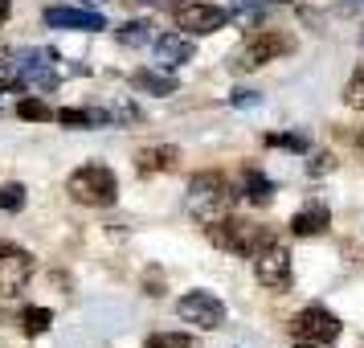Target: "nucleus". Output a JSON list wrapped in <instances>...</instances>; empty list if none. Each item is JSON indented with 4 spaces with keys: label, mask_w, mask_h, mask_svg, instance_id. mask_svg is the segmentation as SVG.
I'll use <instances>...</instances> for the list:
<instances>
[{
    "label": "nucleus",
    "mask_w": 364,
    "mask_h": 348,
    "mask_svg": "<svg viewBox=\"0 0 364 348\" xmlns=\"http://www.w3.org/2000/svg\"><path fill=\"white\" fill-rule=\"evenodd\" d=\"M205 233H209L213 246L230 250V254H246V258L262 254L274 242V233L266 230V226H258V221H237V217H217V221L205 226Z\"/></svg>",
    "instance_id": "1"
},
{
    "label": "nucleus",
    "mask_w": 364,
    "mask_h": 348,
    "mask_svg": "<svg viewBox=\"0 0 364 348\" xmlns=\"http://www.w3.org/2000/svg\"><path fill=\"white\" fill-rule=\"evenodd\" d=\"M66 189L78 205H90V209H107L119 197V181L107 164H82L78 172H70Z\"/></svg>",
    "instance_id": "2"
},
{
    "label": "nucleus",
    "mask_w": 364,
    "mask_h": 348,
    "mask_svg": "<svg viewBox=\"0 0 364 348\" xmlns=\"http://www.w3.org/2000/svg\"><path fill=\"white\" fill-rule=\"evenodd\" d=\"M233 193L230 181L221 176V172H200L188 181V209L200 217V221H217V217H225V209L233 205Z\"/></svg>",
    "instance_id": "3"
},
{
    "label": "nucleus",
    "mask_w": 364,
    "mask_h": 348,
    "mask_svg": "<svg viewBox=\"0 0 364 348\" xmlns=\"http://www.w3.org/2000/svg\"><path fill=\"white\" fill-rule=\"evenodd\" d=\"M291 50H295V37H287V33H258V37H250L246 46L230 58V70L250 74V70L266 66V62H274V58H282V53H291Z\"/></svg>",
    "instance_id": "4"
},
{
    "label": "nucleus",
    "mask_w": 364,
    "mask_h": 348,
    "mask_svg": "<svg viewBox=\"0 0 364 348\" xmlns=\"http://www.w3.org/2000/svg\"><path fill=\"white\" fill-rule=\"evenodd\" d=\"M172 21H176V29H184V33L209 37V33H217V29H225L230 13L217 9V4H205V0H184V4L172 9Z\"/></svg>",
    "instance_id": "5"
},
{
    "label": "nucleus",
    "mask_w": 364,
    "mask_h": 348,
    "mask_svg": "<svg viewBox=\"0 0 364 348\" xmlns=\"http://www.w3.org/2000/svg\"><path fill=\"white\" fill-rule=\"evenodd\" d=\"M295 340H311V344H331V340H340V320L328 312V307H319V303H311V307H303V312L295 315Z\"/></svg>",
    "instance_id": "6"
},
{
    "label": "nucleus",
    "mask_w": 364,
    "mask_h": 348,
    "mask_svg": "<svg viewBox=\"0 0 364 348\" xmlns=\"http://www.w3.org/2000/svg\"><path fill=\"white\" fill-rule=\"evenodd\" d=\"M176 312H181L184 324H197L205 332H213L225 324V303L217 295H209V291H188V295H181Z\"/></svg>",
    "instance_id": "7"
},
{
    "label": "nucleus",
    "mask_w": 364,
    "mask_h": 348,
    "mask_svg": "<svg viewBox=\"0 0 364 348\" xmlns=\"http://www.w3.org/2000/svg\"><path fill=\"white\" fill-rule=\"evenodd\" d=\"M254 275L266 291H291V254H287V246L270 242L262 254H254Z\"/></svg>",
    "instance_id": "8"
},
{
    "label": "nucleus",
    "mask_w": 364,
    "mask_h": 348,
    "mask_svg": "<svg viewBox=\"0 0 364 348\" xmlns=\"http://www.w3.org/2000/svg\"><path fill=\"white\" fill-rule=\"evenodd\" d=\"M29 279H33V254L13 242H0V291L17 295V291H25Z\"/></svg>",
    "instance_id": "9"
},
{
    "label": "nucleus",
    "mask_w": 364,
    "mask_h": 348,
    "mask_svg": "<svg viewBox=\"0 0 364 348\" xmlns=\"http://www.w3.org/2000/svg\"><path fill=\"white\" fill-rule=\"evenodd\" d=\"M46 25L50 29H74V33H102L107 17L95 9H46Z\"/></svg>",
    "instance_id": "10"
},
{
    "label": "nucleus",
    "mask_w": 364,
    "mask_h": 348,
    "mask_svg": "<svg viewBox=\"0 0 364 348\" xmlns=\"http://www.w3.org/2000/svg\"><path fill=\"white\" fill-rule=\"evenodd\" d=\"M193 58V46H188V37H176V33H168L156 41V66L160 70H176L184 66Z\"/></svg>",
    "instance_id": "11"
},
{
    "label": "nucleus",
    "mask_w": 364,
    "mask_h": 348,
    "mask_svg": "<svg viewBox=\"0 0 364 348\" xmlns=\"http://www.w3.org/2000/svg\"><path fill=\"white\" fill-rule=\"evenodd\" d=\"M328 221H331V209L323 205V201H315V205H307V209H299V213L291 217V233H299V238H315V233H323Z\"/></svg>",
    "instance_id": "12"
},
{
    "label": "nucleus",
    "mask_w": 364,
    "mask_h": 348,
    "mask_svg": "<svg viewBox=\"0 0 364 348\" xmlns=\"http://www.w3.org/2000/svg\"><path fill=\"white\" fill-rule=\"evenodd\" d=\"M53 119L66 123V127L86 132V127H107V123H111V111H102V107H62Z\"/></svg>",
    "instance_id": "13"
},
{
    "label": "nucleus",
    "mask_w": 364,
    "mask_h": 348,
    "mask_svg": "<svg viewBox=\"0 0 364 348\" xmlns=\"http://www.w3.org/2000/svg\"><path fill=\"white\" fill-rule=\"evenodd\" d=\"M176 160H181V152L168 148V144H160V148H144L139 156H135V168L144 172V176H151V172H168V168H176Z\"/></svg>",
    "instance_id": "14"
},
{
    "label": "nucleus",
    "mask_w": 364,
    "mask_h": 348,
    "mask_svg": "<svg viewBox=\"0 0 364 348\" xmlns=\"http://www.w3.org/2000/svg\"><path fill=\"white\" fill-rule=\"evenodd\" d=\"M242 193H246V201H254V205H270V201H274V181H270L266 172H258V168H246V172H242Z\"/></svg>",
    "instance_id": "15"
},
{
    "label": "nucleus",
    "mask_w": 364,
    "mask_h": 348,
    "mask_svg": "<svg viewBox=\"0 0 364 348\" xmlns=\"http://www.w3.org/2000/svg\"><path fill=\"white\" fill-rule=\"evenodd\" d=\"M132 83L139 86V90H148V95H176V78H172V74H156V70H135L132 74Z\"/></svg>",
    "instance_id": "16"
},
{
    "label": "nucleus",
    "mask_w": 364,
    "mask_h": 348,
    "mask_svg": "<svg viewBox=\"0 0 364 348\" xmlns=\"http://www.w3.org/2000/svg\"><path fill=\"white\" fill-rule=\"evenodd\" d=\"M119 46H127V50H139V46H148L151 41V21H127V25H119L115 29Z\"/></svg>",
    "instance_id": "17"
},
{
    "label": "nucleus",
    "mask_w": 364,
    "mask_h": 348,
    "mask_svg": "<svg viewBox=\"0 0 364 348\" xmlns=\"http://www.w3.org/2000/svg\"><path fill=\"white\" fill-rule=\"evenodd\" d=\"M266 9H270V0H233L230 17L242 21V25H258V21L266 17Z\"/></svg>",
    "instance_id": "18"
},
{
    "label": "nucleus",
    "mask_w": 364,
    "mask_h": 348,
    "mask_svg": "<svg viewBox=\"0 0 364 348\" xmlns=\"http://www.w3.org/2000/svg\"><path fill=\"white\" fill-rule=\"evenodd\" d=\"M50 324H53L50 307H25V312H21V328H25V336H41V332H50Z\"/></svg>",
    "instance_id": "19"
},
{
    "label": "nucleus",
    "mask_w": 364,
    "mask_h": 348,
    "mask_svg": "<svg viewBox=\"0 0 364 348\" xmlns=\"http://www.w3.org/2000/svg\"><path fill=\"white\" fill-rule=\"evenodd\" d=\"M144 348H197V336L188 332H156L144 340Z\"/></svg>",
    "instance_id": "20"
},
{
    "label": "nucleus",
    "mask_w": 364,
    "mask_h": 348,
    "mask_svg": "<svg viewBox=\"0 0 364 348\" xmlns=\"http://www.w3.org/2000/svg\"><path fill=\"white\" fill-rule=\"evenodd\" d=\"M21 209H25V184H0V213H21Z\"/></svg>",
    "instance_id": "21"
},
{
    "label": "nucleus",
    "mask_w": 364,
    "mask_h": 348,
    "mask_svg": "<svg viewBox=\"0 0 364 348\" xmlns=\"http://www.w3.org/2000/svg\"><path fill=\"white\" fill-rule=\"evenodd\" d=\"M17 115L25 119V123H46V119H53L58 111H50L41 99H21L17 102Z\"/></svg>",
    "instance_id": "22"
},
{
    "label": "nucleus",
    "mask_w": 364,
    "mask_h": 348,
    "mask_svg": "<svg viewBox=\"0 0 364 348\" xmlns=\"http://www.w3.org/2000/svg\"><path fill=\"white\" fill-rule=\"evenodd\" d=\"M266 148H287V152H307V135L287 132V135H266Z\"/></svg>",
    "instance_id": "23"
},
{
    "label": "nucleus",
    "mask_w": 364,
    "mask_h": 348,
    "mask_svg": "<svg viewBox=\"0 0 364 348\" xmlns=\"http://www.w3.org/2000/svg\"><path fill=\"white\" fill-rule=\"evenodd\" d=\"M344 102L352 111H364V74H356V78L344 86Z\"/></svg>",
    "instance_id": "24"
},
{
    "label": "nucleus",
    "mask_w": 364,
    "mask_h": 348,
    "mask_svg": "<svg viewBox=\"0 0 364 348\" xmlns=\"http://www.w3.org/2000/svg\"><path fill=\"white\" fill-rule=\"evenodd\" d=\"M230 102L242 107V111H254V107H262V95H258V90H233Z\"/></svg>",
    "instance_id": "25"
},
{
    "label": "nucleus",
    "mask_w": 364,
    "mask_h": 348,
    "mask_svg": "<svg viewBox=\"0 0 364 348\" xmlns=\"http://www.w3.org/2000/svg\"><path fill=\"white\" fill-rule=\"evenodd\" d=\"M336 168V156H328V152H319V156H311V164H307V172L311 176H323V172H331Z\"/></svg>",
    "instance_id": "26"
},
{
    "label": "nucleus",
    "mask_w": 364,
    "mask_h": 348,
    "mask_svg": "<svg viewBox=\"0 0 364 348\" xmlns=\"http://www.w3.org/2000/svg\"><path fill=\"white\" fill-rule=\"evenodd\" d=\"M148 295H164V283H160V270L156 266L148 270Z\"/></svg>",
    "instance_id": "27"
},
{
    "label": "nucleus",
    "mask_w": 364,
    "mask_h": 348,
    "mask_svg": "<svg viewBox=\"0 0 364 348\" xmlns=\"http://www.w3.org/2000/svg\"><path fill=\"white\" fill-rule=\"evenodd\" d=\"M9 21V0H0V25Z\"/></svg>",
    "instance_id": "28"
},
{
    "label": "nucleus",
    "mask_w": 364,
    "mask_h": 348,
    "mask_svg": "<svg viewBox=\"0 0 364 348\" xmlns=\"http://www.w3.org/2000/svg\"><path fill=\"white\" fill-rule=\"evenodd\" d=\"M295 348H323V344H311V340H299Z\"/></svg>",
    "instance_id": "29"
},
{
    "label": "nucleus",
    "mask_w": 364,
    "mask_h": 348,
    "mask_svg": "<svg viewBox=\"0 0 364 348\" xmlns=\"http://www.w3.org/2000/svg\"><path fill=\"white\" fill-rule=\"evenodd\" d=\"M82 4H90V9H95V4H102V0H82Z\"/></svg>",
    "instance_id": "30"
},
{
    "label": "nucleus",
    "mask_w": 364,
    "mask_h": 348,
    "mask_svg": "<svg viewBox=\"0 0 364 348\" xmlns=\"http://www.w3.org/2000/svg\"><path fill=\"white\" fill-rule=\"evenodd\" d=\"M144 4H160V0H144Z\"/></svg>",
    "instance_id": "31"
},
{
    "label": "nucleus",
    "mask_w": 364,
    "mask_h": 348,
    "mask_svg": "<svg viewBox=\"0 0 364 348\" xmlns=\"http://www.w3.org/2000/svg\"><path fill=\"white\" fill-rule=\"evenodd\" d=\"M352 4H364V0H352Z\"/></svg>",
    "instance_id": "32"
},
{
    "label": "nucleus",
    "mask_w": 364,
    "mask_h": 348,
    "mask_svg": "<svg viewBox=\"0 0 364 348\" xmlns=\"http://www.w3.org/2000/svg\"><path fill=\"white\" fill-rule=\"evenodd\" d=\"M360 148H364V135H360Z\"/></svg>",
    "instance_id": "33"
},
{
    "label": "nucleus",
    "mask_w": 364,
    "mask_h": 348,
    "mask_svg": "<svg viewBox=\"0 0 364 348\" xmlns=\"http://www.w3.org/2000/svg\"><path fill=\"white\" fill-rule=\"evenodd\" d=\"M0 111H4V102H0Z\"/></svg>",
    "instance_id": "34"
}]
</instances>
